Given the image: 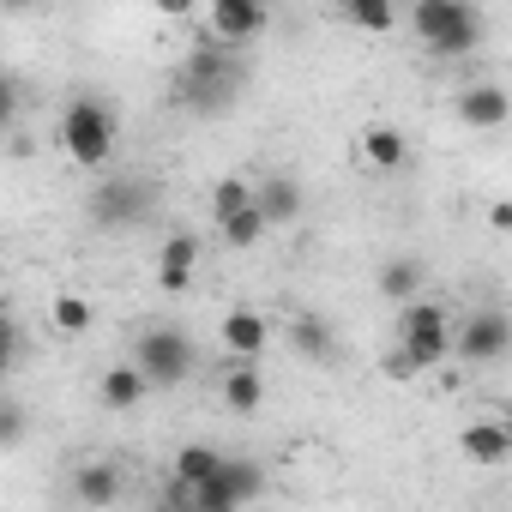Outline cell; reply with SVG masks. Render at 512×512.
Returning a JSON list of instances; mask_svg holds the SVG:
<instances>
[{"label": "cell", "mask_w": 512, "mask_h": 512, "mask_svg": "<svg viewBox=\"0 0 512 512\" xmlns=\"http://www.w3.org/2000/svg\"><path fill=\"white\" fill-rule=\"evenodd\" d=\"M55 139H61V151H67L73 169H109V157H115V145H121V121H115V109H109L103 97L79 91V97L61 109Z\"/></svg>", "instance_id": "obj_1"}, {"label": "cell", "mask_w": 512, "mask_h": 512, "mask_svg": "<svg viewBox=\"0 0 512 512\" xmlns=\"http://www.w3.org/2000/svg\"><path fill=\"white\" fill-rule=\"evenodd\" d=\"M410 31L422 37L428 55L464 61V55L482 49V7H476V0H416V7H410Z\"/></svg>", "instance_id": "obj_2"}, {"label": "cell", "mask_w": 512, "mask_h": 512, "mask_svg": "<svg viewBox=\"0 0 512 512\" xmlns=\"http://www.w3.org/2000/svg\"><path fill=\"white\" fill-rule=\"evenodd\" d=\"M85 211H91V223L109 229V235H121V229H145V223L157 217V181H151V175H133V169L103 175V181L91 187Z\"/></svg>", "instance_id": "obj_3"}, {"label": "cell", "mask_w": 512, "mask_h": 512, "mask_svg": "<svg viewBox=\"0 0 512 512\" xmlns=\"http://www.w3.org/2000/svg\"><path fill=\"white\" fill-rule=\"evenodd\" d=\"M398 350L410 356L416 374L440 368V362L452 356V314H446L440 302H428V296L398 302Z\"/></svg>", "instance_id": "obj_4"}, {"label": "cell", "mask_w": 512, "mask_h": 512, "mask_svg": "<svg viewBox=\"0 0 512 512\" xmlns=\"http://www.w3.org/2000/svg\"><path fill=\"white\" fill-rule=\"evenodd\" d=\"M133 362H139V374H145L151 392H157V386H181V380H193L199 350H193V338H187L181 326H145L139 344H133Z\"/></svg>", "instance_id": "obj_5"}, {"label": "cell", "mask_w": 512, "mask_h": 512, "mask_svg": "<svg viewBox=\"0 0 512 512\" xmlns=\"http://www.w3.org/2000/svg\"><path fill=\"white\" fill-rule=\"evenodd\" d=\"M260 494H266V470H260V464H247V458H217V470L187 488V506H193V512H235V506L260 500Z\"/></svg>", "instance_id": "obj_6"}, {"label": "cell", "mask_w": 512, "mask_h": 512, "mask_svg": "<svg viewBox=\"0 0 512 512\" xmlns=\"http://www.w3.org/2000/svg\"><path fill=\"white\" fill-rule=\"evenodd\" d=\"M506 350H512V320L500 308H476V314L452 320V356L464 368H494V362H506Z\"/></svg>", "instance_id": "obj_7"}, {"label": "cell", "mask_w": 512, "mask_h": 512, "mask_svg": "<svg viewBox=\"0 0 512 512\" xmlns=\"http://www.w3.org/2000/svg\"><path fill=\"white\" fill-rule=\"evenodd\" d=\"M272 25V0H211V37L223 49H241Z\"/></svg>", "instance_id": "obj_8"}, {"label": "cell", "mask_w": 512, "mask_h": 512, "mask_svg": "<svg viewBox=\"0 0 512 512\" xmlns=\"http://www.w3.org/2000/svg\"><path fill=\"white\" fill-rule=\"evenodd\" d=\"M181 91H187L193 109H217V103H229V61H223V43H217V49H199V55L187 61Z\"/></svg>", "instance_id": "obj_9"}, {"label": "cell", "mask_w": 512, "mask_h": 512, "mask_svg": "<svg viewBox=\"0 0 512 512\" xmlns=\"http://www.w3.org/2000/svg\"><path fill=\"white\" fill-rule=\"evenodd\" d=\"M223 350L241 356V362H260L272 350V314H260V308H229L223 314Z\"/></svg>", "instance_id": "obj_10"}, {"label": "cell", "mask_w": 512, "mask_h": 512, "mask_svg": "<svg viewBox=\"0 0 512 512\" xmlns=\"http://www.w3.org/2000/svg\"><path fill=\"white\" fill-rule=\"evenodd\" d=\"M193 272H199V235H187V229L163 235V247H157V290L181 296L193 284Z\"/></svg>", "instance_id": "obj_11"}, {"label": "cell", "mask_w": 512, "mask_h": 512, "mask_svg": "<svg viewBox=\"0 0 512 512\" xmlns=\"http://www.w3.org/2000/svg\"><path fill=\"white\" fill-rule=\"evenodd\" d=\"M452 109H458V121H464L470 133H500V127H506V115H512V109H506V91H500V85H488V79L464 85Z\"/></svg>", "instance_id": "obj_12"}, {"label": "cell", "mask_w": 512, "mask_h": 512, "mask_svg": "<svg viewBox=\"0 0 512 512\" xmlns=\"http://www.w3.org/2000/svg\"><path fill=\"white\" fill-rule=\"evenodd\" d=\"M253 205H260V217L272 223V229H284V223H296L302 217V205H308V193H302V181L296 175H266V181H253Z\"/></svg>", "instance_id": "obj_13"}, {"label": "cell", "mask_w": 512, "mask_h": 512, "mask_svg": "<svg viewBox=\"0 0 512 512\" xmlns=\"http://www.w3.org/2000/svg\"><path fill=\"white\" fill-rule=\"evenodd\" d=\"M217 398H223V410H229V416H260V404H266V374L253 368V362H241V356H235V368H223Z\"/></svg>", "instance_id": "obj_14"}, {"label": "cell", "mask_w": 512, "mask_h": 512, "mask_svg": "<svg viewBox=\"0 0 512 512\" xmlns=\"http://www.w3.org/2000/svg\"><path fill=\"white\" fill-rule=\"evenodd\" d=\"M97 398H103V410H139L145 398H151V380L139 374V362H115V368H103V380H97Z\"/></svg>", "instance_id": "obj_15"}, {"label": "cell", "mask_w": 512, "mask_h": 512, "mask_svg": "<svg viewBox=\"0 0 512 512\" xmlns=\"http://www.w3.org/2000/svg\"><path fill=\"white\" fill-rule=\"evenodd\" d=\"M284 338H290V350L296 356H308V362H338V332H332V320H320V314H296L290 326H284Z\"/></svg>", "instance_id": "obj_16"}, {"label": "cell", "mask_w": 512, "mask_h": 512, "mask_svg": "<svg viewBox=\"0 0 512 512\" xmlns=\"http://www.w3.org/2000/svg\"><path fill=\"white\" fill-rule=\"evenodd\" d=\"M362 163H368V169H386V175H398V169L410 163V139H404L398 127L374 121V127H362Z\"/></svg>", "instance_id": "obj_17"}, {"label": "cell", "mask_w": 512, "mask_h": 512, "mask_svg": "<svg viewBox=\"0 0 512 512\" xmlns=\"http://www.w3.org/2000/svg\"><path fill=\"white\" fill-rule=\"evenodd\" d=\"M464 458L470 464H506L512 458V428L506 422H464Z\"/></svg>", "instance_id": "obj_18"}, {"label": "cell", "mask_w": 512, "mask_h": 512, "mask_svg": "<svg viewBox=\"0 0 512 512\" xmlns=\"http://www.w3.org/2000/svg\"><path fill=\"white\" fill-rule=\"evenodd\" d=\"M121 494H127V482H121L115 464H79V470H73V500H85V506H115Z\"/></svg>", "instance_id": "obj_19"}, {"label": "cell", "mask_w": 512, "mask_h": 512, "mask_svg": "<svg viewBox=\"0 0 512 512\" xmlns=\"http://www.w3.org/2000/svg\"><path fill=\"white\" fill-rule=\"evenodd\" d=\"M217 446H205V440H193V446H181L175 452V476H169V500H187V488L199 482V476H211L217 470Z\"/></svg>", "instance_id": "obj_20"}, {"label": "cell", "mask_w": 512, "mask_h": 512, "mask_svg": "<svg viewBox=\"0 0 512 512\" xmlns=\"http://www.w3.org/2000/svg\"><path fill=\"white\" fill-rule=\"evenodd\" d=\"M422 284H428V266L410 260V253H398V260L380 266V296L386 302H410V296H422Z\"/></svg>", "instance_id": "obj_21"}, {"label": "cell", "mask_w": 512, "mask_h": 512, "mask_svg": "<svg viewBox=\"0 0 512 512\" xmlns=\"http://www.w3.org/2000/svg\"><path fill=\"white\" fill-rule=\"evenodd\" d=\"M91 320H97V308H91L79 290H61V296L49 302V326H55V338H85Z\"/></svg>", "instance_id": "obj_22"}, {"label": "cell", "mask_w": 512, "mask_h": 512, "mask_svg": "<svg viewBox=\"0 0 512 512\" xmlns=\"http://www.w3.org/2000/svg\"><path fill=\"white\" fill-rule=\"evenodd\" d=\"M266 217H260V205H241V211H229V217H217V235H223V247H260L266 241Z\"/></svg>", "instance_id": "obj_23"}, {"label": "cell", "mask_w": 512, "mask_h": 512, "mask_svg": "<svg viewBox=\"0 0 512 512\" xmlns=\"http://www.w3.org/2000/svg\"><path fill=\"white\" fill-rule=\"evenodd\" d=\"M338 7H344V19H350L356 31H368V37L398 31V7H392V0H338Z\"/></svg>", "instance_id": "obj_24"}, {"label": "cell", "mask_w": 512, "mask_h": 512, "mask_svg": "<svg viewBox=\"0 0 512 512\" xmlns=\"http://www.w3.org/2000/svg\"><path fill=\"white\" fill-rule=\"evenodd\" d=\"M25 440H31V404L0 398V452H13V446H25Z\"/></svg>", "instance_id": "obj_25"}, {"label": "cell", "mask_w": 512, "mask_h": 512, "mask_svg": "<svg viewBox=\"0 0 512 512\" xmlns=\"http://www.w3.org/2000/svg\"><path fill=\"white\" fill-rule=\"evenodd\" d=\"M241 205H253V181H247V175H223V181L211 187V217H229V211H241Z\"/></svg>", "instance_id": "obj_26"}, {"label": "cell", "mask_w": 512, "mask_h": 512, "mask_svg": "<svg viewBox=\"0 0 512 512\" xmlns=\"http://www.w3.org/2000/svg\"><path fill=\"white\" fill-rule=\"evenodd\" d=\"M19 350H25V332H19V320H13V314H0V386L13 380V368H19Z\"/></svg>", "instance_id": "obj_27"}, {"label": "cell", "mask_w": 512, "mask_h": 512, "mask_svg": "<svg viewBox=\"0 0 512 512\" xmlns=\"http://www.w3.org/2000/svg\"><path fill=\"white\" fill-rule=\"evenodd\" d=\"M13 127H19V85H13V73H0V139Z\"/></svg>", "instance_id": "obj_28"}, {"label": "cell", "mask_w": 512, "mask_h": 512, "mask_svg": "<svg viewBox=\"0 0 512 512\" xmlns=\"http://www.w3.org/2000/svg\"><path fill=\"white\" fill-rule=\"evenodd\" d=\"M151 7H157V13H163V19H187V13H193V7H199V0H151Z\"/></svg>", "instance_id": "obj_29"}, {"label": "cell", "mask_w": 512, "mask_h": 512, "mask_svg": "<svg viewBox=\"0 0 512 512\" xmlns=\"http://www.w3.org/2000/svg\"><path fill=\"white\" fill-rule=\"evenodd\" d=\"M488 229H500V235L512 229V205H506V199H494V205H488Z\"/></svg>", "instance_id": "obj_30"}, {"label": "cell", "mask_w": 512, "mask_h": 512, "mask_svg": "<svg viewBox=\"0 0 512 512\" xmlns=\"http://www.w3.org/2000/svg\"><path fill=\"white\" fill-rule=\"evenodd\" d=\"M386 374H392V380H410L416 368H410V356H404V350H392V356H386Z\"/></svg>", "instance_id": "obj_31"}, {"label": "cell", "mask_w": 512, "mask_h": 512, "mask_svg": "<svg viewBox=\"0 0 512 512\" xmlns=\"http://www.w3.org/2000/svg\"><path fill=\"white\" fill-rule=\"evenodd\" d=\"M0 7H7V13H37L43 0H0Z\"/></svg>", "instance_id": "obj_32"}]
</instances>
